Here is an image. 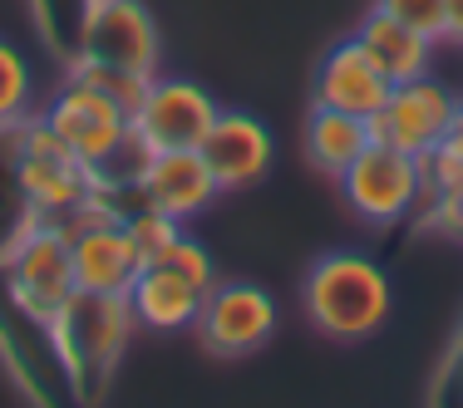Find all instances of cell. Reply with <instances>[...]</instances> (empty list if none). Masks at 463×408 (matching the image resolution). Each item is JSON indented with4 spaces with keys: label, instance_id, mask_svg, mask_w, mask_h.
<instances>
[{
    "label": "cell",
    "instance_id": "1",
    "mask_svg": "<svg viewBox=\"0 0 463 408\" xmlns=\"http://www.w3.org/2000/svg\"><path fill=\"white\" fill-rule=\"evenodd\" d=\"M301 305L306 320L316 325V335L335 339V345H365L394 311L390 275L374 266L360 251H326L311 261L301 281Z\"/></svg>",
    "mask_w": 463,
    "mask_h": 408
},
{
    "label": "cell",
    "instance_id": "9",
    "mask_svg": "<svg viewBox=\"0 0 463 408\" xmlns=\"http://www.w3.org/2000/svg\"><path fill=\"white\" fill-rule=\"evenodd\" d=\"M454 108H458V94L449 89L444 79L419 74V79H404V84L390 89L384 108L370 118V138L424 158V153H434L439 143L449 138V128H454Z\"/></svg>",
    "mask_w": 463,
    "mask_h": 408
},
{
    "label": "cell",
    "instance_id": "13",
    "mask_svg": "<svg viewBox=\"0 0 463 408\" xmlns=\"http://www.w3.org/2000/svg\"><path fill=\"white\" fill-rule=\"evenodd\" d=\"M394 84L384 79V70L365 54L355 35L350 40H335L321 64L311 74V104H326V108H340V114H355V118H374L384 108Z\"/></svg>",
    "mask_w": 463,
    "mask_h": 408
},
{
    "label": "cell",
    "instance_id": "15",
    "mask_svg": "<svg viewBox=\"0 0 463 408\" xmlns=\"http://www.w3.org/2000/svg\"><path fill=\"white\" fill-rule=\"evenodd\" d=\"M128 305H134L138 329L153 335H183L193 329L197 311H203V291H197L187 275H178L168 261H153L138 271V281L128 285Z\"/></svg>",
    "mask_w": 463,
    "mask_h": 408
},
{
    "label": "cell",
    "instance_id": "16",
    "mask_svg": "<svg viewBox=\"0 0 463 408\" xmlns=\"http://www.w3.org/2000/svg\"><path fill=\"white\" fill-rule=\"evenodd\" d=\"M350 35L365 45V54L384 70V79H390V84L419 79V74L434 70V45H439V40H429L424 30L404 25L400 15H390V10H380V5H370L365 20H360Z\"/></svg>",
    "mask_w": 463,
    "mask_h": 408
},
{
    "label": "cell",
    "instance_id": "12",
    "mask_svg": "<svg viewBox=\"0 0 463 408\" xmlns=\"http://www.w3.org/2000/svg\"><path fill=\"white\" fill-rule=\"evenodd\" d=\"M203 158L213 168V178L222 192H247L271 172L277 162V143H271V128L261 124L247 108H222L217 124L207 128L203 138Z\"/></svg>",
    "mask_w": 463,
    "mask_h": 408
},
{
    "label": "cell",
    "instance_id": "14",
    "mask_svg": "<svg viewBox=\"0 0 463 408\" xmlns=\"http://www.w3.org/2000/svg\"><path fill=\"white\" fill-rule=\"evenodd\" d=\"M70 251H74V285H80V295H128V285L148 266L143 251L134 246V236H128L124 217L70 231Z\"/></svg>",
    "mask_w": 463,
    "mask_h": 408
},
{
    "label": "cell",
    "instance_id": "24",
    "mask_svg": "<svg viewBox=\"0 0 463 408\" xmlns=\"http://www.w3.org/2000/svg\"><path fill=\"white\" fill-rule=\"evenodd\" d=\"M444 45L463 50V0H449V10H444Z\"/></svg>",
    "mask_w": 463,
    "mask_h": 408
},
{
    "label": "cell",
    "instance_id": "2",
    "mask_svg": "<svg viewBox=\"0 0 463 408\" xmlns=\"http://www.w3.org/2000/svg\"><path fill=\"white\" fill-rule=\"evenodd\" d=\"M0 266H5V285H10V295H15V305L45 329L70 311L74 295H80V285H74L70 231H64V222H54V217L30 212V222L5 241Z\"/></svg>",
    "mask_w": 463,
    "mask_h": 408
},
{
    "label": "cell",
    "instance_id": "5",
    "mask_svg": "<svg viewBox=\"0 0 463 408\" xmlns=\"http://www.w3.org/2000/svg\"><path fill=\"white\" fill-rule=\"evenodd\" d=\"M158 54H163L158 20L143 0H84L74 60L138 74V79H158Z\"/></svg>",
    "mask_w": 463,
    "mask_h": 408
},
{
    "label": "cell",
    "instance_id": "23",
    "mask_svg": "<svg viewBox=\"0 0 463 408\" xmlns=\"http://www.w3.org/2000/svg\"><path fill=\"white\" fill-rule=\"evenodd\" d=\"M424 222H434L449 236H463V192H439L424 202Z\"/></svg>",
    "mask_w": 463,
    "mask_h": 408
},
{
    "label": "cell",
    "instance_id": "25",
    "mask_svg": "<svg viewBox=\"0 0 463 408\" xmlns=\"http://www.w3.org/2000/svg\"><path fill=\"white\" fill-rule=\"evenodd\" d=\"M454 128H463V98H458V108H454Z\"/></svg>",
    "mask_w": 463,
    "mask_h": 408
},
{
    "label": "cell",
    "instance_id": "6",
    "mask_svg": "<svg viewBox=\"0 0 463 408\" xmlns=\"http://www.w3.org/2000/svg\"><path fill=\"white\" fill-rule=\"evenodd\" d=\"M335 182L350 212L370 227H394L424 207V158L400 153L390 143H370Z\"/></svg>",
    "mask_w": 463,
    "mask_h": 408
},
{
    "label": "cell",
    "instance_id": "11",
    "mask_svg": "<svg viewBox=\"0 0 463 408\" xmlns=\"http://www.w3.org/2000/svg\"><path fill=\"white\" fill-rule=\"evenodd\" d=\"M50 329L64 335V345H74V369H90L94 379H104L124 359L138 320L128 295H74V305Z\"/></svg>",
    "mask_w": 463,
    "mask_h": 408
},
{
    "label": "cell",
    "instance_id": "7",
    "mask_svg": "<svg viewBox=\"0 0 463 408\" xmlns=\"http://www.w3.org/2000/svg\"><path fill=\"white\" fill-rule=\"evenodd\" d=\"M277 320L281 315H277L271 291H261V285H251V281H222V275H217V285L203 295L193 335L213 359H247V355H257L261 345H271Z\"/></svg>",
    "mask_w": 463,
    "mask_h": 408
},
{
    "label": "cell",
    "instance_id": "26",
    "mask_svg": "<svg viewBox=\"0 0 463 408\" xmlns=\"http://www.w3.org/2000/svg\"><path fill=\"white\" fill-rule=\"evenodd\" d=\"M458 384H463V379H458Z\"/></svg>",
    "mask_w": 463,
    "mask_h": 408
},
{
    "label": "cell",
    "instance_id": "3",
    "mask_svg": "<svg viewBox=\"0 0 463 408\" xmlns=\"http://www.w3.org/2000/svg\"><path fill=\"white\" fill-rule=\"evenodd\" d=\"M40 118L54 128V138L64 148H74V158L90 162L99 178H104V168L118 153L134 148V114L114 94L90 84L84 74H64V84L45 98Z\"/></svg>",
    "mask_w": 463,
    "mask_h": 408
},
{
    "label": "cell",
    "instance_id": "17",
    "mask_svg": "<svg viewBox=\"0 0 463 408\" xmlns=\"http://www.w3.org/2000/svg\"><path fill=\"white\" fill-rule=\"evenodd\" d=\"M370 118L340 114V108L311 104V118H306V162L326 178H340L360 153L370 148Z\"/></svg>",
    "mask_w": 463,
    "mask_h": 408
},
{
    "label": "cell",
    "instance_id": "18",
    "mask_svg": "<svg viewBox=\"0 0 463 408\" xmlns=\"http://www.w3.org/2000/svg\"><path fill=\"white\" fill-rule=\"evenodd\" d=\"M30 104H35V74H30V60L10 45V40H0V134L25 124Z\"/></svg>",
    "mask_w": 463,
    "mask_h": 408
},
{
    "label": "cell",
    "instance_id": "8",
    "mask_svg": "<svg viewBox=\"0 0 463 408\" xmlns=\"http://www.w3.org/2000/svg\"><path fill=\"white\" fill-rule=\"evenodd\" d=\"M222 104L193 79L178 74H158L143 94V104L134 108V143L143 153H163V148H203L207 128L217 124Z\"/></svg>",
    "mask_w": 463,
    "mask_h": 408
},
{
    "label": "cell",
    "instance_id": "22",
    "mask_svg": "<svg viewBox=\"0 0 463 408\" xmlns=\"http://www.w3.org/2000/svg\"><path fill=\"white\" fill-rule=\"evenodd\" d=\"M374 5L390 10V15H400L404 25L424 30L429 40L444 45V10H449V0H374Z\"/></svg>",
    "mask_w": 463,
    "mask_h": 408
},
{
    "label": "cell",
    "instance_id": "21",
    "mask_svg": "<svg viewBox=\"0 0 463 408\" xmlns=\"http://www.w3.org/2000/svg\"><path fill=\"white\" fill-rule=\"evenodd\" d=\"M163 261H168V266L178 271V275H187V281H193L203 295L217 285V261H213V251H207L197 236H187V231L168 246V256H163Z\"/></svg>",
    "mask_w": 463,
    "mask_h": 408
},
{
    "label": "cell",
    "instance_id": "19",
    "mask_svg": "<svg viewBox=\"0 0 463 408\" xmlns=\"http://www.w3.org/2000/svg\"><path fill=\"white\" fill-rule=\"evenodd\" d=\"M124 227H128V236H134V246L143 251V261H163L168 256V246L183 236V227L187 222H178V217H168V212H158V207H148V202H138L134 212L124 217Z\"/></svg>",
    "mask_w": 463,
    "mask_h": 408
},
{
    "label": "cell",
    "instance_id": "10",
    "mask_svg": "<svg viewBox=\"0 0 463 408\" xmlns=\"http://www.w3.org/2000/svg\"><path fill=\"white\" fill-rule=\"evenodd\" d=\"M138 202L158 207V212L178 217V222H193L203 217L207 207L222 197L213 168H207L203 148H163V153H138V168H134V182Z\"/></svg>",
    "mask_w": 463,
    "mask_h": 408
},
{
    "label": "cell",
    "instance_id": "4",
    "mask_svg": "<svg viewBox=\"0 0 463 408\" xmlns=\"http://www.w3.org/2000/svg\"><path fill=\"white\" fill-rule=\"evenodd\" d=\"M15 187L35 217L64 222L84 197L99 192V172L74 158V148H64L54 138L45 118H25L15 138Z\"/></svg>",
    "mask_w": 463,
    "mask_h": 408
},
{
    "label": "cell",
    "instance_id": "20",
    "mask_svg": "<svg viewBox=\"0 0 463 408\" xmlns=\"http://www.w3.org/2000/svg\"><path fill=\"white\" fill-rule=\"evenodd\" d=\"M439 192H463V128H449V138L424 153V202Z\"/></svg>",
    "mask_w": 463,
    "mask_h": 408
}]
</instances>
